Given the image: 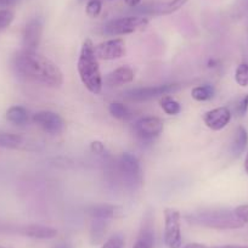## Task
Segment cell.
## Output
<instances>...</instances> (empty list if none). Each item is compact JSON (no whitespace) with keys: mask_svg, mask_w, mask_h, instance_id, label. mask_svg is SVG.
I'll return each mask as SVG.
<instances>
[{"mask_svg":"<svg viewBox=\"0 0 248 248\" xmlns=\"http://www.w3.org/2000/svg\"><path fill=\"white\" fill-rule=\"evenodd\" d=\"M87 213L89 214L92 218L96 219H105V220H111V219L121 218L123 217V208L117 204H95V206H90L87 209Z\"/></svg>","mask_w":248,"mask_h":248,"instance_id":"14","label":"cell"},{"mask_svg":"<svg viewBox=\"0 0 248 248\" xmlns=\"http://www.w3.org/2000/svg\"><path fill=\"white\" fill-rule=\"evenodd\" d=\"M107 228H108V220L93 218L92 229H90V236H92V242L94 243V245H97V243H100L104 240L105 235H106L107 232Z\"/></svg>","mask_w":248,"mask_h":248,"instance_id":"19","label":"cell"},{"mask_svg":"<svg viewBox=\"0 0 248 248\" xmlns=\"http://www.w3.org/2000/svg\"><path fill=\"white\" fill-rule=\"evenodd\" d=\"M183 248H209V247H208V246H206V245H202V243L194 242V243H189V245L184 246Z\"/></svg>","mask_w":248,"mask_h":248,"instance_id":"33","label":"cell"},{"mask_svg":"<svg viewBox=\"0 0 248 248\" xmlns=\"http://www.w3.org/2000/svg\"><path fill=\"white\" fill-rule=\"evenodd\" d=\"M159 104H161L162 109L169 116H175V114H179L181 112V105L176 100L171 99L169 95L162 97Z\"/></svg>","mask_w":248,"mask_h":248,"instance_id":"23","label":"cell"},{"mask_svg":"<svg viewBox=\"0 0 248 248\" xmlns=\"http://www.w3.org/2000/svg\"><path fill=\"white\" fill-rule=\"evenodd\" d=\"M186 220L194 225L216 230H232L242 228L245 224L236 217L233 211H207L197 212L186 216Z\"/></svg>","mask_w":248,"mask_h":248,"instance_id":"3","label":"cell"},{"mask_svg":"<svg viewBox=\"0 0 248 248\" xmlns=\"http://www.w3.org/2000/svg\"><path fill=\"white\" fill-rule=\"evenodd\" d=\"M149 25V18L144 16H127L109 21L104 26L106 35H125L144 31Z\"/></svg>","mask_w":248,"mask_h":248,"instance_id":"4","label":"cell"},{"mask_svg":"<svg viewBox=\"0 0 248 248\" xmlns=\"http://www.w3.org/2000/svg\"><path fill=\"white\" fill-rule=\"evenodd\" d=\"M134 71L128 66H122L109 72L105 77V84L108 87H121L134 80Z\"/></svg>","mask_w":248,"mask_h":248,"instance_id":"15","label":"cell"},{"mask_svg":"<svg viewBox=\"0 0 248 248\" xmlns=\"http://www.w3.org/2000/svg\"><path fill=\"white\" fill-rule=\"evenodd\" d=\"M33 123L42 128L45 133L51 135H59L63 133L66 123L59 113L52 111H40L33 114Z\"/></svg>","mask_w":248,"mask_h":248,"instance_id":"7","label":"cell"},{"mask_svg":"<svg viewBox=\"0 0 248 248\" xmlns=\"http://www.w3.org/2000/svg\"><path fill=\"white\" fill-rule=\"evenodd\" d=\"M245 170H246V173L248 174V154H247V156H246V159H245Z\"/></svg>","mask_w":248,"mask_h":248,"instance_id":"38","label":"cell"},{"mask_svg":"<svg viewBox=\"0 0 248 248\" xmlns=\"http://www.w3.org/2000/svg\"><path fill=\"white\" fill-rule=\"evenodd\" d=\"M21 232L28 237L37 238V240H47V238H54L57 235V230L50 226L44 225H28L22 229Z\"/></svg>","mask_w":248,"mask_h":248,"instance_id":"16","label":"cell"},{"mask_svg":"<svg viewBox=\"0 0 248 248\" xmlns=\"http://www.w3.org/2000/svg\"><path fill=\"white\" fill-rule=\"evenodd\" d=\"M189 0H169V1H164V3H155L151 5L142 6L139 9L141 14H146V15H154V16H163V15H170V14L175 13L179 9L183 8Z\"/></svg>","mask_w":248,"mask_h":248,"instance_id":"13","label":"cell"},{"mask_svg":"<svg viewBox=\"0 0 248 248\" xmlns=\"http://www.w3.org/2000/svg\"><path fill=\"white\" fill-rule=\"evenodd\" d=\"M247 142H248L247 130H246L243 127H238L235 132L232 146H231V150H232L233 155H235V156H240V155L245 151L246 146H247Z\"/></svg>","mask_w":248,"mask_h":248,"instance_id":"21","label":"cell"},{"mask_svg":"<svg viewBox=\"0 0 248 248\" xmlns=\"http://www.w3.org/2000/svg\"><path fill=\"white\" fill-rule=\"evenodd\" d=\"M133 248H154V229H152L151 220L145 221Z\"/></svg>","mask_w":248,"mask_h":248,"instance_id":"17","label":"cell"},{"mask_svg":"<svg viewBox=\"0 0 248 248\" xmlns=\"http://www.w3.org/2000/svg\"><path fill=\"white\" fill-rule=\"evenodd\" d=\"M235 80L240 87H248V63H241L235 71Z\"/></svg>","mask_w":248,"mask_h":248,"instance_id":"25","label":"cell"},{"mask_svg":"<svg viewBox=\"0 0 248 248\" xmlns=\"http://www.w3.org/2000/svg\"><path fill=\"white\" fill-rule=\"evenodd\" d=\"M101 248H124V238L122 235H114L102 245Z\"/></svg>","mask_w":248,"mask_h":248,"instance_id":"29","label":"cell"},{"mask_svg":"<svg viewBox=\"0 0 248 248\" xmlns=\"http://www.w3.org/2000/svg\"><path fill=\"white\" fill-rule=\"evenodd\" d=\"M87 15L90 17H97L102 10V3L100 0H89L87 4Z\"/></svg>","mask_w":248,"mask_h":248,"instance_id":"28","label":"cell"},{"mask_svg":"<svg viewBox=\"0 0 248 248\" xmlns=\"http://www.w3.org/2000/svg\"><path fill=\"white\" fill-rule=\"evenodd\" d=\"M236 111H237L238 116L243 117L248 111V94L245 95L242 99L240 100V102L237 104V107H236Z\"/></svg>","mask_w":248,"mask_h":248,"instance_id":"31","label":"cell"},{"mask_svg":"<svg viewBox=\"0 0 248 248\" xmlns=\"http://www.w3.org/2000/svg\"><path fill=\"white\" fill-rule=\"evenodd\" d=\"M43 35V23L39 18H33L25 26L22 45L26 51H37Z\"/></svg>","mask_w":248,"mask_h":248,"instance_id":"10","label":"cell"},{"mask_svg":"<svg viewBox=\"0 0 248 248\" xmlns=\"http://www.w3.org/2000/svg\"><path fill=\"white\" fill-rule=\"evenodd\" d=\"M95 54L97 59L105 61L122 59L125 55V43L122 38L106 40L95 46Z\"/></svg>","mask_w":248,"mask_h":248,"instance_id":"8","label":"cell"},{"mask_svg":"<svg viewBox=\"0 0 248 248\" xmlns=\"http://www.w3.org/2000/svg\"><path fill=\"white\" fill-rule=\"evenodd\" d=\"M26 145V139L21 135L0 133V147L4 149H22Z\"/></svg>","mask_w":248,"mask_h":248,"instance_id":"20","label":"cell"},{"mask_svg":"<svg viewBox=\"0 0 248 248\" xmlns=\"http://www.w3.org/2000/svg\"><path fill=\"white\" fill-rule=\"evenodd\" d=\"M118 168L119 171L124 175V178H127L128 180H140L141 167H140L139 159H138L134 155L129 154V152H124V154H122L118 159Z\"/></svg>","mask_w":248,"mask_h":248,"instance_id":"11","label":"cell"},{"mask_svg":"<svg viewBox=\"0 0 248 248\" xmlns=\"http://www.w3.org/2000/svg\"><path fill=\"white\" fill-rule=\"evenodd\" d=\"M0 248H6V247H3V246H0Z\"/></svg>","mask_w":248,"mask_h":248,"instance_id":"39","label":"cell"},{"mask_svg":"<svg viewBox=\"0 0 248 248\" xmlns=\"http://www.w3.org/2000/svg\"><path fill=\"white\" fill-rule=\"evenodd\" d=\"M140 1H141V0H125L127 5L130 6V8H135V6H138Z\"/></svg>","mask_w":248,"mask_h":248,"instance_id":"35","label":"cell"},{"mask_svg":"<svg viewBox=\"0 0 248 248\" xmlns=\"http://www.w3.org/2000/svg\"><path fill=\"white\" fill-rule=\"evenodd\" d=\"M16 3V0H0V6H10Z\"/></svg>","mask_w":248,"mask_h":248,"instance_id":"36","label":"cell"},{"mask_svg":"<svg viewBox=\"0 0 248 248\" xmlns=\"http://www.w3.org/2000/svg\"><path fill=\"white\" fill-rule=\"evenodd\" d=\"M231 111L228 107H218V108L211 109L203 114V122L207 127L212 130L224 129L230 123Z\"/></svg>","mask_w":248,"mask_h":248,"instance_id":"12","label":"cell"},{"mask_svg":"<svg viewBox=\"0 0 248 248\" xmlns=\"http://www.w3.org/2000/svg\"><path fill=\"white\" fill-rule=\"evenodd\" d=\"M209 248H248V246H237V245H225V246H218V247H209Z\"/></svg>","mask_w":248,"mask_h":248,"instance_id":"34","label":"cell"},{"mask_svg":"<svg viewBox=\"0 0 248 248\" xmlns=\"http://www.w3.org/2000/svg\"><path fill=\"white\" fill-rule=\"evenodd\" d=\"M108 112L112 117L117 119H127L130 117V111L122 102H112L108 106Z\"/></svg>","mask_w":248,"mask_h":248,"instance_id":"24","label":"cell"},{"mask_svg":"<svg viewBox=\"0 0 248 248\" xmlns=\"http://www.w3.org/2000/svg\"><path fill=\"white\" fill-rule=\"evenodd\" d=\"M236 217L242 221L243 224H248V204H242V206H238L233 209Z\"/></svg>","mask_w":248,"mask_h":248,"instance_id":"30","label":"cell"},{"mask_svg":"<svg viewBox=\"0 0 248 248\" xmlns=\"http://www.w3.org/2000/svg\"><path fill=\"white\" fill-rule=\"evenodd\" d=\"M97 60L94 44L90 39H85L80 47L77 70L83 85L95 95L100 94L102 89V76Z\"/></svg>","mask_w":248,"mask_h":248,"instance_id":"2","label":"cell"},{"mask_svg":"<svg viewBox=\"0 0 248 248\" xmlns=\"http://www.w3.org/2000/svg\"><path fill=\"white\" fill-rule=\"evenodd\" d=\"M14 18H15V15H14L13 11L8 10V9H0V31L8 28L14 21Z\"/></svg>","mask_w":248,"mask_h":248,"instance_id":"27","label":"cell"},{"mask_svg":"<svg viewBox=\"0 0 248 248\" xmlns=\"http://www.w3.org/2000/svg\"><path fill=\"white\" fill-rule=\"evenodd\" d=\"M164 243L167 248H181V216L175 208L164 209Z\"/></svg>","mask_w":248,"mask_h":248,"instance_id":"5","label":"cell"},{"mask_svg":"<svg viewBox=\"0 0 248 248\" xmlns=\"http://www.w3.org/2000/svg\"><path fill=\"white\" fill-rule=\"evenodd\" d=\"M248 13V0H237L231 9V16L233 18H241Z\"/></svg>","mask_w":248,"mask_h":248,"instance_id":"26","label":"cell"},{"mask_svg":"<svg viewBox=\"0 0 248 248\" xmlns=\"http://www.w3.org/2000/svg\"><path fill=\"white\" fill-rule=\"evenodd\" d=\"M214 94H216V89L211 84L199 85V87H195L191 92L192 99L200 102L209 101V100L213 99Z\"/></svg>","mask_w":248,"mask_h":248,"instance_id":"22","label":"cell"},{"mask_svg":"<svg viewBox=\"0 0 248 248\" xmlns=\"http://www.w3.org/2000/svg\"><path fill=\"white\" fill-rule=\"evenodd\" d=\"M163 122L158 117H144L137 121L134 125L135 133L142 140H154L163 132Z\"/></svg>","mask_w":248,"mask_h":248,"instance_id":"9","label":"cell"},{"mask_svg":"<svg viewBox=\"0 0 248 248\" xmlns=\"http://www.w3.org/2000/svg\"><path fill=\"white\" fill-rule=\"evenodd\" d=\"M6 119L15 125H25L30 121V114L23 106H11L6 111Z\"/></svg>","mask_w":248,"mask_h":248,"instance_id":"18","label":"cell"},{"mask_svg":"<svg viewBox=\"0 0 248 248\" xmlns=\"http://www.w3.org/2000/svg\"><path fill=\"white\" fill-rule=\"evenodd\" d=\"M90 150H92L93 154L95 155H104L105 151H106V147H105V145L102 144L101 141L95 140V141H93L92 144H90Z\"/></svg>","mask_w":248,"mask_h":248,"instance_id":"32","label":"cell"},{"mask_svg":"<svg viewBox=\"0 0 248 248\" xmlns=\"http://www.w3.org/2000/svg\"><path fill=\"white\" fill-rule=\"evenodd\" d=\"M13 65L21 77L50 88H59L63 83V75L59 66L37 51L21 50L14 56Z\"/></svg>","mask_w":248,"mask_h":248,"instance_id":"1","label":"cell"},{"mask_svg":"<svg viewBox=\"0 0 248 248\" xmlns=\"http://www.w3.org/2000/svg\"><path fill=\"white\" fill-rule=\"evenodd\" d=\"M181 88L178 83H168L161 85H150V87L134 88L125 93V96L133 101H146V100L155 99V97H163L169 94L178 92Z\"/></svg>","mask_w":248,"mask_h":248,"instance_id":"6","label":"cell"},{"mask_svg":"<svg viewBox=\"0 0 248 248\" xmlns=\"http://www.w3.org/2000/svg\"><path fill=\"white\" fill-rule=\"evenodd\" d=\"M54 248H73L70 243H60V245L55 246Z\"/></svg>","mask_w":248,"mask_h":248,"instance_id":"37","label":"cell"}]
</instances>
